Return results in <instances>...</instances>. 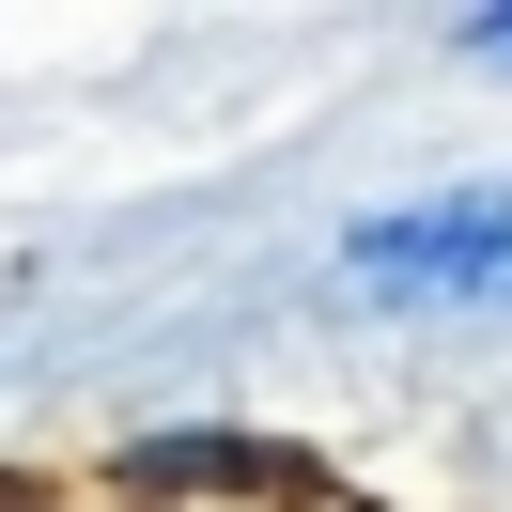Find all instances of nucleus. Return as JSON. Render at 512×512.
<instances>
[{
  "label": "nucleus",
  "instance_id": "obj_1",
  "mask_svg": "<svg viewBox=\"0 0 512 512\" xmlns=\"http://www.w3.org/2000/svg\"><path fill=\"white\" fill-rule=\"evenodd\" d=\"M342 264L388 311H497L512 295V171L497 187H435V202H373L342 233Z\"/></svg>",
  "mask_w": 512,
  "mask_h": 512
},
{
  "label": "nucleus",
  "instance_id": "obj_2",
  "mask_svg": "<svg viewBox=\"0 0 512 512\" xmlns=\"http://www.w3.org/2000/svg\"><path fill=\"white\" fill-rule=\"evenodd\" d=\"M466 47H481V63H512V0H497V16H466Z\"/></svg>",
  "mask_w": 512,
  "mask_h": 512
}]
</instances>
